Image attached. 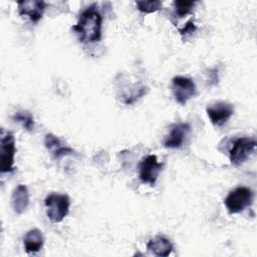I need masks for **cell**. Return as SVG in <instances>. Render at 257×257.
<instances>
[{
	"label": "cell",
	"instance_id": "cell-1",
	"mask_svg": "<svg viewBox=\"0 0 257 257\" xmlns=\"http://www.w3.org/2000/svg\"><path fill=\"white\" fill-rule=\"evenodd\" d=\"M96 8L95 4L88 6L80 13L77 23L72 26L82 42H97L101 39L102 17Z\"/></svg>",
	"mask_w": 257,
	"mask_h": 257
},
{
	"label": "cell",
	"instance_id": "cell-2",
	"mask_svg": "<svg viewBox=\"0 0 257 257\" xmlns=\"http://www.w3.org/2000/svg\"><path fill=\"white\" fill-rule=\"evenodd\" d=\"M46 215L52 223L61 222L69 212L70 199L65 194L52 193L44 200Z\"/></svg>",
	"mask_w": 257,
	"mask_h": 257
},
{
	"label": "cell",
	"instance_id": "cell-3",
	"mask_svg": "<svg viewBox=\"0 0 257 257\" xmlns=\"http://www.w3.org/2000/svg\"><path fill=\"white\" fill-rule=\"evenodd\" d=\"M253 197L254 195L250 188L238 187L228 194L224 204L230 214H237L252 204Z\"/></svg>",
	"mask_w": 257,
	"mask_h": 257
},
{
	"label": "cell",
	"instance_id": "cell-4",
	"mask_svg": "<svg viewBox=\"0 0 257 257\" xmlns=\"http://www.w3.org/2000/svg\"><path fill=\"white\" fill-rule=\"evenodd\" d=\"M16 153L15 139L10 132L2 130L0 139V171L9 173L14 170V157Z\"/></svg>",
	"mask_w": 257,
	"mask_h": 257
},
{
	"label": "cell",
	"instance_id": "cell-5",
	"mask_svg": "<svg viewBox=\"0 0 257 257\" xmlns=\"http://www.w3.org/2000/svg\"><path fill=\"white\" fill-rule=\"evenodd\" d=\"M256 148V141L253 138L243 137L235 140L229 150V159L232 165L240 166L252 155Z\"/></svg>",
	"mask_w": 257,
	"mask_h": 257
},
{
	"label": "cell",
	"instance_id": "cell-6",
	"mask_svg": "<svg viewBox=\"0 0 257 257\" xmlns=\"http://www.w3.org/2000/svg\"><path fill=\"white\" fill-rule=\"evenodd\" d=\"M164 167L163 163H159L155 155L145 157L139 165V177L142 183L154 186L160 173Z\"/></svg>",
	"mask_w": 257,
	"mask_h": 257
},
{
	"label": "cell",
	"instance_id": "cell-7",
	"mask_svg": "<svg viewBox=\"0 0 257 257\" xmlns=\"http://www.w3.org/2000/svg\"><path fill=\"white\" fill-rule=\"evenodd\" d=\"M172 90L178 103L184 105L196 94V84L192 78L186 76H175L172 79Z\"/></svg>",
	"mask_w": 257,
	"mask_h": 257
},
{
	"label": "cell",
	"instance_id": "cell-8",
	"mask_svg": "<svg viewBox=\"0 0 257 257\" xmlns=\"http://www.w3.org/2000/svg\"><path fill=\"white\" fill-rule=\"evenodd\" d=\"M206 111L211 122L216 126H221L233 115L234 106L226 101H218L207 106Z\"/></svg>",
	"mask_w": 257,
	"mask_h": 257
},
{
	"label": "cell",
	"instance_id": "cell-9",
	"mask_svg": "<svg viewBox=\"0 0 257 257\" xmlns=\"http://www.w3.org/2000/svg\"><path fill=\"white\" fill-rule=\"evenodd\" d=\"M17 6L19 15L27 16L32 22H37L42 18L47 4L42 0H25L18 1Z\"/></svg>",
	"mask_w": 257,
	"mask_h": 257
},
{
	"label": "cell",
	"instance_id": "cell-10",
	"mask_svg": "<svg viewBox=\"0 0 257 257\" xmlns=\"http://www.w3.org/2000/svg\"><path fill=\"white\" fill-rule=\"evenodd\" d=\"M190 124L187 122H181L178 124H175L169 135L166 137L164 141V147L169 149H178L182 147L187 135L190 132Z\"/></svg>",
	"mask_w": 257,
	"mask_h": 257
},
{
	"label": "cell",
	"instance_id": "cell-11",
	"mask_svg": "<svg viewBox=\"0 0 257 257\" xmlns=\"http://www.w3.org/2000/svg\"><path fill=\"white\" fill-rule=\"evenodd\" d=\"M44 146L50 152L54 159H59L63 156L72 155L74 151L62 144V142L54 135L47 134L44 137Z\"/></svg>",
	"mask_w": 257,
	"mask_h": 257
},
{
	"label": "cell",
	"instance_id": "cell-12",
	"mask_svg": "<svg viewBox=\"0 0 257 257\" xmlns=\"http://www.w3.org/2000/svg\"><path fill=\"white\" fill-rule=\"evenodd\" d=\"M29 205V193L25 185H18L11 195V206L16 214L25 212Z\"/></svg>",
	"mask_w": 257,
	"mask_h": 257
},
{
	"label": "cell",
	"instance_id": "cell-13",
	"mask_svg": "<svg viewBox=\"0 0 257 257\" xmlns=\"http://www.w3.org/2000/svg\"><path fill=\"white\" fill-rule=\"evenodd\" d=\"M147 249L156 256L166 257L172 253L174 247L169 239L163 236H156L149 240L147 243Z\"/></svg>",
	"mask_w": 257,
	"mask_h": 257
},
{
	"label": "cell",
	"instance_id": "cell-14",
	"mask_svg": "<svg viewBox=\"0 0 257 257\" xmlns=\"http://www.w3.org/2000/svg\"><path fill=\"white\" fill-rule=\"evenodd\" d=\"M23 244L27 253L38 252L44 244V237L42 232L38 229L29 230L23 237Z\"/></svg>",
	"mask_w": 257,
	"mask_h": 257
},
{
	"label": "cell",
	"instance_id": "cell-15",
	"mask_svg": "<svg viewBox=\"0 0 257 257\" xmlns=\"http://www.w3.org/2000/svg\"><path fill=\"white\" fill-rule=\"evenodd\" d=\"M13 120L20 123L26 131L31 132L34 128V118L30 111L19 110L13 115Z\"/></svg>",
	"mask_w": 257,
	"mask_h": 257
},
{
	"label": "cell",
	"instance_id": "cell-16",
	"mask_svg": "<svg viewBox=\"0 0 257 257\" xmlns=\"http://www.w3.org/2000/svg\"><path fill=\"white\" fill-rule=\"evenodd\" d=\"M196 3V1H174L173 4L175 17L183 18L190 14L193 11Z\"/></svg>",
	"mask_w": 257,
	"mask_h": 257
},
{
	"label": "cell",
	"instance_id": "cell-17",
	"mask_svg": "<svg viewBox=\"0 0 257 257\" xmlns=\"http://www.w3.org/2000/svg\"><path fill=\"white\" fill-rule=\"evenodd\" d=\"M137 8L139 11L143 13H154L158 10H160L163 6V3L161 1L155 0V1H137L136 2Z\"/></svg>",
	"mask_w": 257,
	"mask_h": 257
},
{
	"label": "cell",
	"instance_id": "cell-18",
	"mask_svg": "<svg viewBox=\"0 0 257 257\" xmlns=\"http://www.w3.org/2000/svg\"><path fill=\"white\" fill-rule=\"evenodd\" d=\"M197 29V26L196 24L193 22V20H190L188 21L185 26L183 28H181L179 31H180V34L182 36H187V35H191L193 32H195Z\"/></svg>",
	"mask_w": 257,
	"mask_h": 257
}]
</instances>
